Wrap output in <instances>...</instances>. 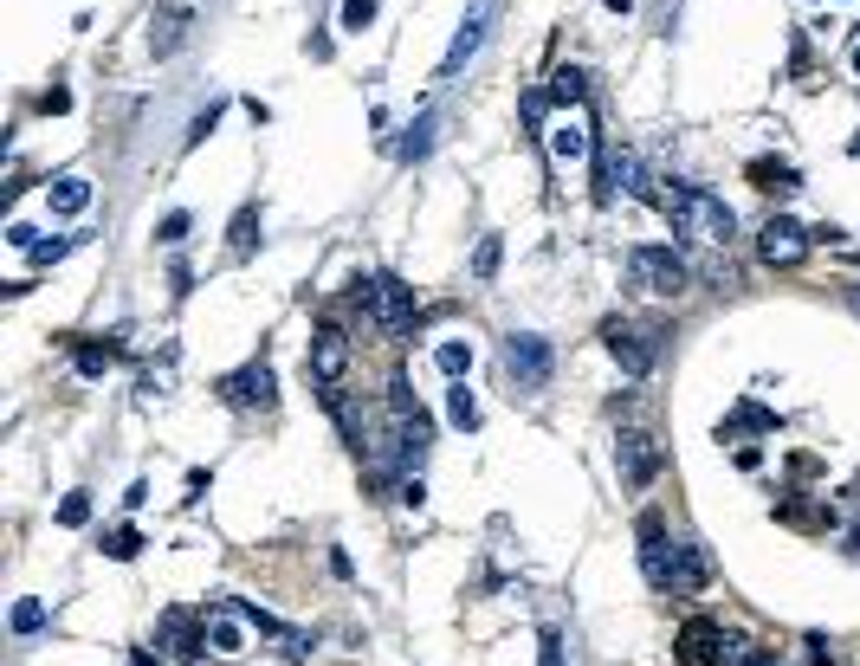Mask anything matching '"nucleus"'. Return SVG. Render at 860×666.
<instances>
[{
  "label": "nucleus",
  "instance_id": "nucleus-1",
  "mask_svg": "<svg viewBox=\"0 0 860 666\" xmlns=\"http://www.w3.org/2000/svg\"><path fill=\"white\" fill-rule=\"evenodd\" d=\"M647 201L673 221V233H693L706 246H731L737 239V214L718 195H706V188H647Z\"/></svg>",
  "mask_w": 860,
  "mask_h": 666
},
{
  "label": "nucleus",
  "instance_id": "nucleus-2",
  "mask_svg": "<svg viewBox=\"0 0 860 666\" xmlns=\"http://www.w3.org/2000/svg\"><path fill=\"white\" fill-rule=\"evenodd\" d=\"M350 297L369 311V324H375V330H388V337H395V330H408V324H415V311H421L415 285H408V279H395V272L357 279V292H350Z\"/></svg>",
  "mask_w": 860,
  "mask_h": 666
},
{
  "label": "nucleus",
  "instance_id": "nucleus-3",
  "mask_svg": "<svg viewBox=\"0 0 860 666\" xmlns=\"http://www.w3.org/2000/svg\"><path fill=\"white\" fill-rule=\"evenodd\" d=\"M647 583H653V589H666V595L706 589V583H712V550H706L699 537H673V544H666V557L647 570Z\"/></svg>",
  "mask_w": 860,
  "mask_h": 666
},
{
  "label": "nucleus",
  "instance_id": "nucleus-4",
  "mask_svg": "<svg viewBox=\"0 0 860 666\" xmlns=\"http://www.w3.org/2000/svg\"><path fill=\"white\" fill-rule=\"evenodd\" d=\"M628 279L653 297H679L693 285V266H686L673 246H635V253H628Z\"/></svg>",
  "mask_w": 860,
  "mask_h": 666
},
{
  "label": "nucleus",
  "instance_id": "nucleus-5",
  "mask_svg": "<svg viewBox=\"0 0 860 666\" xmlns=\"http://www.w3.org/2000/svg\"><path fill=\"white\" fill-rule=\"evenodd\" d=\"M504 370L518 375V388H550V370H557V357H550V343L537 337V330H511L504 337Z\"/></svg>",
  "mask_w": 860,
  "mask_h": 666
},
{
  "label": "nucleus",
  "instance_id": "nucleus-6",
  "mask_svg": "<svg viewBox=\"0 0 860 666\" xmlns=\"http://www.w3.org/2000/svg\"><path fill=\"white\" fill-rule=\"evenodd\" d=\"M809 246H815V233H809V226H795L789 214H770V221H764V233H757V259H764V266H777V272L802 266V259H809Z\"/></svg>",
  "mask_w": 860,
  "mask_h": 666
},
{
  "label": "nucleus",
  "instance_id": "nucleus-7",
  "mask_svg": "<svg viewBox=\"0 0 860 666\" xmlns=\"http://www.w3.org/2000/svg\"><path fill=\"white\" fill-rule=\"evenodd\" d=\"M615 472H621V486H653L660 479V441L641 428H621L615 434Z\"/></svg>",
  "mask_w": 860,
  "mask_h": 666
},
{
  "label": "nucleus",
  "instance_id": "nucleus-8",
  "mask_svg": "<svg viewBox=\"0 0 860 666\" xmlns=\"http://www.w3.org/2000/svg\"><path fill=\"white\" fill-rule=\"evenodd\" d=\"M486 26H492V0H473V7H466V20H460V33H453V46H446V59H440V78H460L473 59H479Z\"/></svg>",
  "mask_w": 860,
  "mask_h": 666
},
{
  "label": "nucleus",
  "instance_id": "nucleus-9",
  "mask_svg": "<svg viewBox=\"0 0 860 666\" xmlns=\"http://www.w3.org/2000/svg\"><path fill=\"white\" fill-rule=\"evenodd\" d=\"M602 350H608L621 370L635 375V382H641V375H653V343H647V330L621 324V317H608V324H602Z\"/></svg>",
  "mask_w": 860,
  "mask_h": 666
},
{
  "label": "nucleus",
  "instance_id": "nucleus-10",
  "mask_svg": "<svg viewBox=\"0 0 860 666\" xmlns=\"http://www.w3.org/2000/svg\"><path fill=\"white\" fill-rule=\"evenodd\" d=\"M220 395H226L233 408H272V401H279V375L266 370V363H246V370L220 375Z\"/></svg>",
  "mask_w": 860,
  "mask_h": 666
},
{
  "label": "nucleus",
  "instance_id": "nucleus-11",
  "mask_svg": "<svg viewBox=\"0 0 860 666\" xmlns=\"http://www.w3.org/2000/svg\"><path fill=\"white\" fill-rule=\"evenodd\" d=\"M344 370H350V337H344L337 324H324V330L311 337V382H317V388H337Z\"/></svg>",
  "mask_w": 860,
  "mask_h": 666
},
{
  "label": "nucleus",
  "instance_id": "nucleus-12",
  "mask_svg": "<svg viewBox=\"0 0 860 666\" xmlns=\"http://www.w3.org/2000/svg\"><path fill=\"white\" fill-rule=\"evenodd\" d=\"M201 628H208V647H214V654H240L253 621H246V608H240V601H214V608L201 615Z\"/></svg>",
  "mask_w": 860,
  "mask_h": 666
},
{
  "label": "nucleus",
  "instance_id": "nucleus-13",
  "mask_svg": "<svg viewBox=\"0 0 860 666\" xmlns=\"http://www.w3.org/2000/svg\"><path fill=\"white\" fill-rule=\"evenodd\" d=\"M673 654H679V666H718V654H724V634H718L712 621H686V628H679V641H673Z\"/></svg>",
  "mask_w": 860,
  "mask_h": 666
},
{
  "label": "nucleus",
  "instance_id": "nucleus-14",
  "mask_svg": "<svg viewBox=\"0 0 860 666\" xmlns=\"http://www.w3.org/2000/svg\"><path fill=\"white\" fill-rule=\"evenodd\" d=\"M550 155H557V162H589V155H595V130H589L582 117L550 124Z\"/></svg>",
  "mask_w": 860,
  "mask_h": 666
},
{
  "label": "nucleus",
  "instance_id": "nucleus-15",
  "mask_svg": "<svg viewBox=\"0 0 860 666\" xmlns=\"http://www.w3.org/2000/svg\"><path fill=\"white\" fill-rule=\"evenodd\" d=\"M635 537H641V570H653V563L666 557V544H673V530H666L660 512H641V518H635Z\"/></svg>",
  "mask_w": 860,
  "mask_h": 666
},
{
  "label": "nucleus",
  "instance_id": "nucleus-16",
  "mask_svg": "<svg viewBox=\"0 0 860 666\" xmlns=\"http://www.w3.org/2000/svg\"><path fill=\"white\" fill-rule=\"evenodd\" d=\"M46 201H53V214H84V208H91V182H84V175H59V182L46 188Z\"/></svg>",
  "mask_w": 860,
  "mask_h": 666
},
{
  "label": "nucleus",
  "instance_id": "nucleus-17",
  "mask_svg": "<svg viewBox=\"0 0 860 666\" xmlns=\"http://www.w3.org/2000/svg\"><path fill=\"white\" fill-rule=\"evenodd\" d=\"M751 182H757L764 195H795V188H802V175H795L789 162H751Z\"/></svg>",
  "mask_w": 860,
  "mask_h": 666
},
{
  "label": "nucleus",
  "instance_id": "nucleus-18",
  "mask_svg": "<svg viewBox=\"0 0 860 666\" xmlns=\"http://www.w3.org/2000/svg\"><path fill=\"white\" fill-rule=\"evenodd\" d=\"M582 97H589V72H582V66L550 72V104H563V110H570V104H582Z\"/></svg>",
  "mask_w": 860,
  "mask_h": 666
},
{
  "label": "nucleus",
  "instance_id": "nucleus-19",
  "mask_svg": "<svg viewBox=\"0 0 860 666\" xmlns=\"http://www.w3.org/2000/svg\"><path fill=\"white\" fill-rule=\"evenodd\" d=\"M182 33H188V7H162V33H149L155 59H168V52L182 46Z\"/></svg>",
  "mask_w": 860,
  "mask_h": 666
},
{
  "label": "nucleus",
  "instance_id": "nucleus-20",
  "mask_svg": "<svg viewBox=\"0 0 860 666\" xmlns=\"http://www.w3.org/2000/svg\"><path fill=\"white\" fill-rule=\"evenodd\" d=\"M97 550H104V557H111V563H130V557H137V550H143V537H137V524H111V530H104V544H97Z\"/></svg>",
  "mask_w": 860,
  "mask_h": 666
},
{
  "label": "nucleus",
  "instance_id": "nucleus-21",
  "mask_svg": "<svg viewBox=\"0 0 860 666\" xmlns=\"http://www.w3.org/2000/svg\"><path fill=\"white\" fill-rule=\"evenodd\" d=\"M608 175H615V188H628V195H647V188H653L641 175V155H635V149H621V155L608 162Z\"/></svg>",
  "mask_w": 860,
  "mask_h": 666
},
{
  "label": "nucleus",
  "instance_id": "nucleus-22",
  "mask_svg": "<svg viewBox=\"0 0 860 666\" xmlns=\"http://www.w3.org/2000/svg\"><path fill=\"white\" fill-rule=\"evenodd\" d=\"M433 149V110H421L415 124H408V137H402V162H421Z\"/></svg>",
  "mask_w": 860,
  "mask_h": 666
},
{
  "label": "nucleus",
  "instance_id": "nucleus-23",
  "mask_svg": "<svg viewBox=\"0 0 860 666\" xmlns=\"http://www.w3.org/2000/svg\"><path fill=\"white\" fill-rule=\"evenodd\" d=\"M446 414H453V428H479V401H473V388H466V382H453V388H446Z\"/></svg>",
  "mask_w": 860,
  "mask_h": 666
},
{
  "label": "nucleus",
  "instance_id": "nucleus-24",
  "mask_svg": "<svg viewBox=\"0 0 860 666\" xmlns=\"http://www.w3.org/2000/svg\"><path fill=\"white\" fill-rule=\"evenodd\" d=\"M226 239H233V253H253V246H259V208H253V201L233 214V233H226Z\"/></svg>",
  "mask_w": 860,
  "mask_h": 666
},
{
  "label": "nucleus",
  "instance_id": "nucleus-25",
  "mask_svg": "<svg viewBox=\"0 0 860 666\" xmlns=\"http://www.w3.org/2000/svg\"><path fill=\"white\" fill-rule=\"evenodd\" d=\"M433 363H440V375H453V382H460V375L473 370V343H440V350H433Z\"/></svg>",
  "mask_w": 860,
  "mask_h": 666
},
{
  "label": "nucleus",
  "instance_id": "nucleus-26",
  "mask_svg": "<svg viewBox=\"0 0 860 666\" xmlns=\"http://www.w3.org/2000/svg\"><path fill=\"white\" fill-rule=\"evenodd\" d=\"M731 428H751V434H777V428H783V421H777V414H770V408H757V401H744V408H737V414H731Z\"/></svg>",
  "mask_w": 860,
  "mask_h": 666
},
{
  "label": "nucleus",
  "instance_id": "nucleus-27",
  "mask_svg": "<svg viewBox=\"0 0 860 666\" xmlns=\"http://www.w3.org/2000/svg\"><path fill=\"white\" fill-rule=\"evenodd\" d=\"M117 350H124V343H84V350H78V370H84V375H104L111 363H117Z\"/></svg>",
  "mask_w": 860,
  "mask_h": 666
},
{
  "label": "nucleus",
  "instance_id": "nucleus-28",
  "mask_svg": "<svg viewBox=\"0 0 860 666\" xmlns=\"http://www.w3.org/2000/svg\"><path fill=\"white\" fill-rule=\"evenodd\" d=\"M39 628H46V601H33V595L13 601V634H39Z\"/></svg>",
  "mask_w": 860,
  "mask_h": 666
},
{
  "label": "nucleus",
  "instance_id": "nucleus-29",
  "mask_svg": "<svg viewBox=\"0 0 860 666\" xmlns=\"http://www.w3.org/2000/svg\"><path fill=\"white\" fill-rule=\"evenodd\" d=\"M499 259H504V239H499V233H486V239H479V253H473V272H479V279H492V272H499Z\"/></svg>",
  "mask_w": 860,
  "mask_h": 666
},
{
  "label": "nucleus",
  "instance_id": "nucleus-30",
  "mask_svg": "<svg viewBox=\"0 0 860 666\" xmlns=\"http://www.w3.org/2000/svg\"><path fill=\"white\" fill-rule=\"evenodd\" d=\"M188 208H175V214H162V226H155V239H162V246H182V239H188Z\"/></svg>",
  "mask_w": 860,
  "mask_h": 666
},
{
  "label": "nucleus",
  "instance_id": "nucleus-31",
  "mask_svg": "<svg viewBox=\"0 0 860 666\" xmlns=\"http://www.w3.org/2000/svg\"><path fill=\"white\" fill-rule=\"evenodd\" d=\"M524 130H544V117H550V91H524Z\"/></svg>",
  "mask_w": 860,
  "mask_h": 666
},
{
  "label": "nucleus",
  "instance_id": "nucleus-32",
  "mask_svg": "<svg viewBox=\"0 0 860 666\" xmlns=\"http://www.w3.org/2000/svg\"><path fill=\"white\" fill-rule=\"evenodd\" d=\"M375 7H382V0H344V33H362V26L375 20Z\"/></svg>",
  "mask_w": 860,
  "mask_h": 666
},
{
  "label": "nucleus",
  "instance_id": "nucleus-33",
  "mask_svg": "<svg viewBox=\"0 0 860 666\" xmlns=\"http://www.w3.org/2000/svg\"><path fill=\"white\" fill-rule=\"evenodd\" d=\"M537 666H570V661H563V634H557V628L537 634Z\"/></svg>",
  "mask_w": 860,
  "mask_h": 666
},
{
  "label": "nucleus",
  "instance_id": "nucleus-34",
  "mask_svg": "<svg viewBox=\"0 0 860 666\" xmlns=\"http://www.w3.org/2000/svg\"><path fill=\"white\" fill-rule=\"evenodd\" d=\"M59 524H66V530H78V524H91V499H84V492H72V499L59 505Z\"/></svg>",
  "mask_w": 860,
  "mask_h": 666
},
{
  "label": "nucleus",
  "instance_id": "nucleus-35",
  "mask_svg": "<svg viewBox=\"0 0 860 666\" xmlns=\"http://www.w3.org/2000/svg\"><path fill=\"white\" fill-rule=\"evenodd\" d=\"M402 505H415V512L428 505V486H421V472H408V479H402Z\"/></svg>",
  "mask_w": 860,
  "mask_h": 666
},
{
  "label": "nucleus",
  "instance_id": "nucleus-36",
  "mask_svg": "<svg viewBox=\"0 0 860 666\" xmlns=\"http://www.w3.org/2000/svg\"><path fill=\"white\" fill-rule=\"evenodd\" d=\"M220 124V104H208V110H201V117H195V130H188V143H201V137H208V130H214Z\"/></svg>",
  "mask_w": 860,
  "mask_h": 666
},
{
  "label": "nucleus",
  "instance_id": "nucleus-37",
  "mask_svg": "<svg viewBox=\"0 0 860 666\" xmlns=\"http://www.w3.org/2000/svg\"><path fill=\"white\" fill-rule=\"evenodd\" d=\"M39 104H46V110H72V91H66V84H53V91H46Z\"/></svg>",
  "mask_w": 860,
  "mask_h": 666
},
{
  "label": "nucleus",
  "instance_id": "nucleus-38",
  "mask_svg": "<svg viewBox=\"0 0 860 666\" xmlns=\"http://www.w3.org/2000/svg\"><path fill=\"white\" fill-rule=\"evenodd\" d=\"M744 666H783V661H777V654H764V647H751V661H744Z\"/></svg>",
  "mask_w": 860,
  "mask_h": 666
},
{
  "label": "nucleus",
  "instance_id": "nucleus-39",
  "mask_svg": "<svg viewBox=\"0 0 860 666\" xmlns=\"http://www.w3.org/2000/svg\"><path fill=\"white\" fill-rule=\"evenodd\" d=\"M602 7H608V13H628V7H635V0H602Z\"/></svg>",
  "mask_w": 860,
  "mask_h": 666
},
{
  "label": "nucleus",
  "instance_id": "nucleus-40",
  "mask_svg": "<svg viewBox=\"0 0 860 666\" xmlns=\"http://www.w3.org/2000/svg\"><path fill=\"white\" fill-rule=\"evenodd\" d=\"M848 550H855V557H860V524H855V537H848Z\"/></svg>",
  "mask_w": 860,
  "mask_h": 666
},
{
  "label": "nucleus",
  "instance_id": "nucleus-41",
  "mask_svg": "<svg viewBox=\"0 0 860 666\" xmlns=\"http://www.w3.org/2000/svg\"><path fill=\"white\" fill-rule=\"evenodd\" d=\"M855 72H860V46H855Z\"/></svg>",
  "mask_w": 860,
  "mask_h": 666
}]
</instances>
